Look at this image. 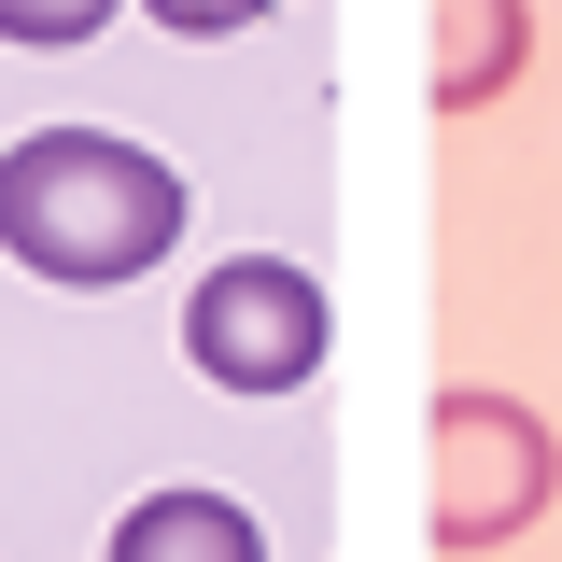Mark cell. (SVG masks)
I'll list each match as a JSON object with an SVG mask.
<instances>
[{
	"label": "cell",
	"mask_w": 562,
	"mask_h": 562,
	"mask_svg": "<svg viewBox=\"0 0 562 562\" xmlns=\"http://www.w3.org/2000/svg\"><path fill=\"white\" fill-rule=\"evenodd\" d=\"M113 562H268V535L239 492H140L113 520Z\"/></svg>",
	"instance_id": "277c9868"
},
{
	"label": "cell",
	"mask_w": 562,
	"mask_h": 562,
	"mask_svg": "<svg viewBox=\"0 0 562 562\" xmlns=\"http://www.w3.org/2000/svg\"><path fill=\"white\" fill-rule=\"evenodd\" d=\"M99 0H0V43H85Z\"/></svg>",
	"instance_id": "8992f818"
},
{
	"label": "cell",
	"mask_w": 562,
	"mask_h": 562,
	"mask_svg": "<svg viewBox=\"0 0 562 562\" xmlns=\"http://www.w3.org/2000/svg\"><path fill=\"white\" fill-rule=\"evenodd\" d=\"M198 225L183 169L113 127H29L0 140V254L57 295H113V281L169 268V239Z\"/></svg>",
	"instance_id": "6da1fadb"
},
{
	"label": "cell",
	"mask_w": 562,
	"mask_h": 562,
	"mask_svg": "<svg viewBox=\"0 0 562 562\" xmlns=\"http://www.w3.org/2000/svg\"><path fill=\"white\" fill-rule=\"evenodd\" d=\"M520 57H535V14H520V0H450V14H436L422 99H436V113H479L492 85H520Z\"/></svg>",
	"instance_id": "5b68a950"
},
{
	"label": "cell",
	"mask_w": 562,
	"mask_h": 562,
	"mask_svg": "<svg viewBox=\"0 0 562 562\" xmlns=\"http://www.w3.org/2000/svg\"><path fill=\"white\" fill-rule=\"evenodd\" d=\"M183 366H198L211 394H295L324 366V281L295 268V254H225V268H198V295H183Z\"/></svg>",
	"instance_id": "3957f363"
},
{
	"label": "cell",
	"mask_w": 562,
	"mask_h": 562,
	"mask_svg": "<svg viewBox=\"0 0 562 562\" xmlns=\"http://www.w3.org/2000/svg\"><path fill=\"white\" fill-rule=\"evenodd\" d=\"M549 492H562V450H549V422L520 408V394H479V380L436 394V549L450 562L535 535Z\"/></svg>",
	"instance_id": "7a4b0ae2"
}]
</instances>
